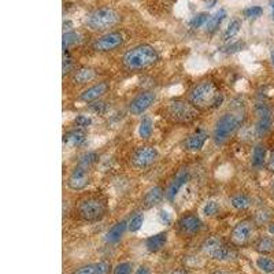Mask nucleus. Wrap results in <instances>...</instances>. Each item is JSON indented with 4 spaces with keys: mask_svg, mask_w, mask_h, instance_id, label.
<instances>
[{
    "mask_svg": "<svg viewBox=\"0 0 274 274\" xmlns=\"http://www.w3.org/2000/svg\"><path fill=\"white\" fill-rule=\"evenodd\" d=\"M225 100L224 93L219 92L213 81H200L188 93V102L200 110L218 109Z\"/></svg>",
    "mask_w": 274,
    "mask_h": 274,
    "instance_id": "1",
    "label": "nucleus"
},
{
    "mask_svg": "<svg viewBox=\"0 0 274 274\" xmlns=\"http://www.w3.org/2000/svg\"><path fill=\"white\" fill-rule=\"evenodd\" d=\"M159 60V54L152 45L141 44L129 49L125 55L122 63L129 70H141L147 69Z\"/></svg>",
    "mask_w": 274,
    "mask_h": 274,
    "instance_id": "2",
    "label": "nucleus"
},
{
    "mask_svg": "<svg viewBox=\"0 0 274 274\" xmlns=\"http://www.w3.org/2000/svg\"><path fill=\"white\" fill-rule=\"evenodd\" d=\"M163 117L171 124H191L199 117V110L185 100H173L163 109Z\"/></svg>",
    "mask_w": 274,
    "mask_h": 274,
    "instance_id": "3",
    "label": "nucleus"
},
{
    "mask_svg": "<svg viewBox=\"0 0 274 274\" xmlns=\"http://www.w3.org/2000/svg\"><path fill=\"white\" fill-rule=\"evenodd\" d=\"M244 115L241 111L236 113H226L215 122L213 131V140L217 145H222L229 140V137L235 133L243 124Z\"/></svg>",
    "mask_w": 274,
    "mask_h": 274,
    "instance_id": "4",
    "label": "nucleus"
},
{
    "mask_svg": "<svg viewBox=\"0 0 274 274\" xmlns=\"http://www.w3.org/2000/svg\"><path fill=\"white\" fill-rule=\"evenodd\" d=\"M120 22V14L111 7H102L89 12L85 19L87 26L93 32H110Z\"/></svg>",
    "mask_w": 274,
    "mask_h": 274,
    "instance_id": "5",
    "label": "nucleus"
},
{
    "mask_svg": "<svg viewBox=\"0 0 274 274\" xmlns=\"http://www.w3.org/2000/svg\"><path fill=\"white\" fill-rule=\"evenodd\" d=\"M78 217L87 222H96L107 214V202L100 196H88L77 204Z\"/></svg>",
    "mask_w": 274,
    "mask_h": 274,
    "instance_id": "6",
    "label": "nucleus"
},
{
    "mask_svg": "<svg viewBox=\"0 0 274 274\" xmlns=\"http://www.w3.org/2000/svg\"><path fill=\"white\" fill-rule=\"evenodd\" d=\"M254 233H255V222L244 219L233 226L232 233H230V241L235 246H247L252 240Z\"/></svg>",
    "mask_w": 274,
    "mask_h": 274,
    "instance_id": "7",
    "label": "nucleus"
},
{
    "mask_svg": "<svg viewBox=\"0 0 274 274\" xmlns=\"http://www.w3.org/2000/svg\"><path fill=\"white\" fill-rule=\"evenodd\" d=\"M159 158L158 149L151 145H141L132 153V164L136 169H147L152 166Z\"/></svg>",
    "mask_w": 274,
    "mask_h": 274,
    "instance_id": "8",
    "label": "nucleus"
},
{
    "mask_svg": "<svg viewBox=\"0 0 274 274\" xmlns=\"http://www.w3.org/2000/svg\"><path fill=\"white\" fill-rule=\"evenodd\" d=\"M91 182V167L76 164V167L71 170V173L67 177V186L71 191H82Z\"/></svg>",
    "mask_w": 274,
    "mask_h": 274,
    "instance_id": "9",
    "label": "nucleus"
},
{
    "mask_svg": "<svg viewBox=\"0 0 274 274\" xmlns=\"http://www.w3.org/2000/svg\"><path fill=\"white\" fill-rule=\"evenodd\" d=\"M124 40L125 38L121 32H107L93 41L92 48L98 52H110L120 48L124 44Z\"/></svg>",
    "mask_w": 274,
    "mask_h": 274,
    "instance_id": "10",
    "label": "nucleus"
},
{
    "mask_svg": "<svg viewBox=\"0 0 274 274\" xmlns=\"http://www.w3.org/2000/svg\"><path fill=\"white\" fill-rule=\"evenodd\" d=\"M155 99H156V95L152 91H145V92L137 95L129 104V113L132 115H142L152 106Z\"/></svg>",
    "mask_w": 274,
    "mask_h": 274,
    "instance_id": "11",
    "label": "nucleus"
},
{
    "mask_svg": "<svg viewBox=\"0 0 274 274\" xmlns=\"http://www.w3.org/2000/svg\"><path fill=\"white\" fill-rule=\"evenodd\" d=\"M257 126H255V132L259 137H263L265 135H268L272 126H273V115L272 111L266 106H258L257 107Z\"/></svg>",
    "mask_w": 274,
    "mask_h": 274,
    "instance_id": "12",
    "label": "nucleus"
},
{
    "mask_svg": "<svg viewBox=\"0 0 274 274\" xmlns=\"http://www.w3.org/2000/svg\"><path fill=\"white\" fill-rule=\"evenodd\" d=\"M109 84L107 82H99L95 84L92 87H89L85 89L84 92L80 93L78 100L84 102V103H93V102H98L103 98L106 93L109 92Z\"/></svg>",
    "mask_w": 274,
    "mask_h": 274,
    "instance_id": "13",
    "label": "nucleus"
},
{
    "mask_svg": "<svg viewBox=\"0 0 274 274\" xmlns=\"http://www.w3.org/2000/svg\"><path fill=\"white\" fill-rule=\"evenodd\" d=\"M178 228L184 235H196L202 230L203 222L197 215L188 214L178 221Z\"/></svg>",
    "mask_w": 274,
    "mask_h": 274,
    "instance_id": "14",
    "label": "nucleus"
},
{
    "mask_svg": "<svg viewBox=\"0 0 274 274\" xmlns=\"http://www.w3.org/2000/svg\"><path fill=\"white\" fill-rule=\"evenodd\" d=\"M208 133L203 129H197L192 135L186 137L185 141H184V148L186 151H191V152H196V151H200L204 144L207 141Z\"/></svg>",
    "mask_w": 274,
    "mask_h": 274,
    "instance_id": "15",
    "label": "nucleus"
},
{
    "mask_svg": "<svg viewBox=\"0 0 274 274\" xmlns=\"http://www.w3.org/2000/svg\"><path fill=\"white\" fill-rule=\"evenodd\" d=\"M188 180H189V171H188V170H182V171H180L178 174L175 175L174 180L170 182V185L167 186V189L164 192L166 199L170 200V202H173L175 199V196L178 195V192L181 191V188L188 182Z\"/></svg>",
    "mask_w": 274,
    "mask_h": 274,
    "instance_id": "16",
    "label": "nucleus"
},
{
    "mask_svg": "<svg viewBox=\"0 0 274 274\" xmlns=\"http://www.w3.org/2000/svg\"><path fill=\"white\" fill-rule=\"evenodd\" d=\"M85 138H87L85 131L77 128V129L69 131L63 135V145L67 148H77L80 147L81 144H84Z\"/></svg>",
    "mask_w": 274,
    "mask_h": 274,
    "instance_id": "17",
    "label": "nucleus"
},
{
    "mask_svg": "<svg viewBox=\"0 0 274 274\" xmlns=\"http://www.w3.org/2000/svg\"><path fill=\"white\" fill-rule=\"evenodd\" d=\"M164 196V192L162 189V186H152L149 188L145 195L142 197V206L144 208H152L155 206H158L159 203L162 202V199Z\"/></svg>",
    "mask_w": 274,
    "mask_h": 274,
    "instance_id": "18",
    "label": "nucleus"
},
{
    "mask_svg": "<svg viewBox=\"0 0 274 274\" xmlns=\"http://www.w3.org/2000/svg\"><path fill=\"white\" fill-rule=\"evenodd\" d=\"M111 265L107 261H100L96 263H89L76 270L73 274H107Z\"/></svg>",
    "mask_w": 274,
    "mask_h": 274,
    "instance_id": "19",
    "label": "nucleus"
},
{
    "mask_svg": "<svg viewBox=\"0 0 274 274\" xmlns=\"http://www.w3.org/2000/svg\"><path fill=\"white\" fill-rule=\"evenodd\" d=\"M167 237H169L167 232H159L156 235L149 236L147 240H145V248H147L149 252L160 251V250L166 246Z\"/></svg>",
    "mask_w": 274,
    "mask_h": 274,
    "instance_id": "20",
    "label": "nucleus"
},
{
    "mask_svg": "<svg viewBox=\"0 0 274 274\" xmlns=\"http://www.w3.org/2000/svg\"><path fill=\"white\" fill-rule=\"evenodd\" d=\"M126 229H128V222L126 221H120L114 224L106 233V241L109 244H117L118 241L122 239V236L125 235Z\"/></svg>",
    "mask_w": 274,
    "mask_h": 274,
    "instance_id": "21",
    "label": "nucleus"
},
{
    "mask_svg": "<svg viewBox=\"0 0 274 274\" xmlns=\"http://www.w3.org/2000/svg\"><path fill=\"white\" fill-rule=\"evenodd\" d=\"M95 77H96V73L93 69H91V67H80L73 73L71 81L74 84H78V85H84V84L93 81Z\"/></svg>",
    "mask_w": 274,
    "mask_h": 274,
    "instance_id": "22",
    "label": "nucleus"
},
{
    "mask_svg": "<svg viewBox=\"0 0 274 274\" xmlns=\"http://www.w3.org/2000/svg\"><path fill=\"white\" fill-rule=\"evenodd\" d=\"M266 153H268L266 147L263 144H257L252 151V166L257 169H261L266 162Z\"/></svg>",
    "mask_w": 274,
    "mask_h": 274,
    "instance_id": "23",
    "label": "nucleus"
},
{
    "mask_svg": "<svg viewBox=\"0 0 274 274\" xmlns=\"http://www.w3.org/2000/svg\"><path fill=\"white\" fill-rule=\"evenodd\" d=\"M153 132V121L149 115H142L141 121H140V126H138V135L142 140H147L152 136Z\"/></svg>",
    "mask_w": 274,
    "mask_h": 274,
    "instance_id": "24",
    "label": "nucleus"
},
{
    "mask_svg": "<svg viewBox=\"0 0 274 274\" xmlns=\"http://www.w3.org/2000/svg\"><path fill=\"white\" fill-rule=\"evenodd\" d=\"M214 261H219V262H226V261H232L236 258V252L233 251V248H230L228 246H222L219 247L217 251L214 252L211 255Z\"/></svg>",
    "mask_w": 274,
    "mask_h": 274,
    "instance_id": "25",
    "label": "nucleus"
},
{
    "mask_svg": "<svg viewBox=\"0 0 274 274\" xmlns=\"http://www.w3.org/2000/svg\"><path fill=\"white\" fill-rule=\"evenodd\" d=\"M222 246V241L217 236H211V237H207L206 240L203 241L202 244V251L206 254V255H213L214 252L218 250L219 247Z\"/></svg>",
    "mask_w": 274,
    "mask_h": 274,
    "instance_id": "26",
    "label": "nucleus"
},
{
    "mask_svg": "<svg viewBox=\"0 0 274 274\" xmlns=\"http://www.w3.org/2000/svg\"><path fill=\"white\" fill-rule=\"evenodd\" d=\"M225 16H226V11L222 10V8L219 11H217L214 15L210 16V19H208L207 23H206V30H207L208 33L215 32L219 27V25L222 23V21L225 19Z\"/></svg>",
    "mask_w": 274,
    "mask_h": 274,
    "instance_id": "27",
    "label": "nucleus"
},
{
    "mask_svg": "<svg viewBox=\"0 0 274 274\" xmlns=\"http://www.w3.org/2000/svg\"><path fill=\"white\" fill-rule=\"evenodd\" d=\"M255 250L262 255H269L274 252V239L273 237H262L257 241Z\"/></svg>",
    "mask_w": 274,
    "mask_h": 274,
    "instance_id": "28",
    "label": "nucleus"
},
{
    "mask_svg": "<svg viewBox=\"0 0 274 274\" xmlns=\"http://www.w3.org/2000/svg\"><path fill=\"white\" fill-rule=\"evenodd\" d=\"M230 206L235 210H247L251 206V199L244 193H237L235 196L230 197Z\"/></svg>",
    "mask_w": 274,
    "mask_h": 274,
    "instance_id": "29",
    "label": "nucleus"
},
{
    "mask_svg": "<svg viewBox=\"0 0 274 274\" xmlns=\"http://www.w3.org/2000/svg\"><path fill=\"white\" fill-rule=\"evenodd\" d=\"M257 268L266 274L274 273V261L266 255H261L257 259Z\"/></svg>",
    "mask_w": 274,
    "mask_h": 274,
    "instance_id": "30",
    "label": "nucleus"
},
{
    "mask_svg": "<svg viewBox=\"0 0 274 274\" xmlns=\"http://www.w3.org/2000/svg\"><path fill=\"white\" fill-rule=\"evenodd\" d=\"M80 41V34L76 32H65L63 34V41H62V47H63V51L69 49L71 45H74Z\"/></svg>",
    "mask_w": 274,
    "mask_h": 274,
    "instance_id": "31",
    "label": "nucleus"
},
{
    "mask_svg": "<svg viewBox=\"0 0 274 274\" xmlns=\"http://www.w3.org/2000/svg\"><path fill=\"white\" fill-rule=\"evenodd\" d=\"M240 27H241V22L239 19H233V21L230 22L228 27H226V30L224 33V40H229V38L235 37L237 33L240 32Z\"/></svg>",
    "mask_w": 274,
    "mask_h": 274,
    "instance_id": "32",
    "label": "nucleus"
},
{
    "mask_svg": "<svg viewBox=\"0 0 274 274\" xmlns=\"http://www.w3.org/2000/svg\"><path fill=\"white\" fill-rule=\"evenodd\" d=\"M144 224V215L142 214H136V215H133L131 219H129V222H128V230L132 232V233H135L137 230L140 229Z\"/></svg>",
    "mask_w": 274,
    "mask_h": 274,
    "instance_id": "33",
    "label": "nucleus"
},
{
    "mask_svg": "<svg viewBox=\"0 0 274 274\" xmlns=\"http://www.w3.org/2000/svg\"><path fill=\"white\" fill-rule=\"evenodd\" d=\"M96 160H98V153L95 152H85L84 155L80 156L78 159V164H82V166H87V167H92L93 164L96 163Z\"/></svg>",
    "mask_w": 274,
    "mask_h": 274,
    "instance_id": "34",
    "label": "nucleus"
},
{
    "mask_svg": "<svg viewBox=\"0 0 274 274\" xmlns=\"http://www.w3.org/2000/svg\"><path fill=\"white\" fill-rule=\"evenodd\" d=\"M203 215H206V217H214V215H217L219 211V206L218 203L214 202V200H208L206 204H204V207H203Z\"/></svg>",
    "mask_w": 274,
    "mask_h": 274,
    "instance_id": "35",
    "label": "nucleus"
},
{
    "mask_svg": "<svg viewBox=\"0 0 274 274\" xmlns=\"http://www.w3.org/2000/svg\"><path fill=\"white\" fill-rule=\"evenodd\" d=\"M208 19H210V18H208L207 12H199V14H196V15L191 19V26L200 27L203 26V25H206Z\"/></svg>",
    "mask_w": 274,
    "mask_h": 274,
    "instance_id": "36",
    "label": "nucleus"
},
{
    "mask_svg": "<svg viewBox=\"0 0 274 274\" xmlns=\"http://www.w3.org/2000/svg\"><path fill=\"white\" fill-rule=\"evenodd\" d=\"M133 265L131 262H121L113 270V274H132Z\"/></svg>",
    "mask_w": 274,
    "mask_h": 274,
    "instance_id": "37",
    "label": "nucleus"
},
{
    "mask_svg": "<svg viewBox=\"0 0 274 274\" xmlns=\"http://www.w3.org/2000/svg\"><path fill=\"white\" fill-rule=\"evenodd\" d=\"M272 218V214L268 210H261V211H258L255 214V219H254V222L257 225H265L269 224V221Z\"/></svg>",
    "mask_w": 274,
    "mask_h": 274,
    "instance_id": "38",
    "label": "nucleus"
},
{
    "mask_svg": "<svg viewBox=\"0 0 274 274\" xmlns=\"http://www.w3.org/2000/svg\"><path fill=\"white\" fill-rule=\"evenodd\" d=\"M74 125L77 128H80V129H85L88 126L92 125V120H91V117H88V115H77L76 118H74Z\"/></svg>",
    "mask_w": 274,
    "mask_h": 274,
    "instance_id": "39",
    "label": "nucleus"
},
{
    "mask_svg": "<svg viewBox=\"0 0 274 274\" xmlns=\"http://www.w3.org/2000/svg\"><path fill=\"white\" fill-rule=\"evenodd\" d=\"M244 16L246 18H258L263 14V8L262 7H258V5H252V7H248L244 10Z\"/></svg>",
    "mask_w": 274,
    "mask_h": 274,
    "instance_id": "40",
    "label": "nucleus"
},
{
    "mask_svg": "<svg viewBox=\"0 0 274 274\" xmlns=\"http://www.w3.org/2000/svg\"><path fill=\"white\" fill-rule=\"evenodd\" d=\"M89 110L93 111L95 114H103L104 111L107 110V104L99 100V102H93V103H89Z\"/></svg>",
    "mask_w": 274,
    "mask_h": 274,
    "instance_id": "41",
    "label": "nucleus"
},
{
    "mask_svg": "<svg viewBox=\"0 0 274 274\" xmlns=\"http://www.w3.org/2000/svg\"><path fill=\"white\" fill-rule=\"evenodd\" d=\"M158 219L159 222L162 225H166V226H169L173 222V218H171V215H170L167 211H164V210H160L158 214Z\"/></svg>",
    "mask_w": 274,
    "mask_h": 274,
    "instance_id": "42",
    "label": "nucleus"
},
{
    "mask_svg": "<svg viewBox=\"0 0 274 274\" xmlns=\"http://www.w3.org/2000/svg\"><path fill=\"white\" fill-rule=\"evenodd\" d=\"M243 48V43H236L229 45L228 48L225 49V52H228V54H233V52H237V51H240Z\"/></svg>",
    "mask_w": 274,
    "mask_h": 274,
    "instance_id": "43",
    "label": "nucleus"
},
{
    "mask_svg": "<svg viewBox=\"0 0 274 274\" xmlns=\"http://www.w3.org/2000/svg\"><path fill=\"white\" fill-rule=\"evenodd\" d=\"M268 169L272 173H274V151H272V153H270V156L268 159Z\"/></svg>",
    "mask_w": 274,
    "mask_h": 274,
    "instance_id": "44",
    "label": "nucleus"
},
{
    "mask_svg": "<svg viewBox=\"0 0 274 274\" xmlns=\"http://www.w3.org/2000/svg\"><path fill=\"white\" fill-rule=\"evenodd\" d=\"M135 274H152V273H151V269L148 268V266H140L138 269H136Z\"/></svg>",
    "mask_w": 274,
    "mask_h": 274,
    "instance_id": "45",
    "label": "nucleus"
},
{
    "mask_svg": "<svg viewBox=\"0 0 274 274\" xmlns=\"http://www.w3.org/2000/svg\"><path fill=\"white\" fill-rule=\"evenodd\" d=\"M170 274H188V273H186L184 269H175V270H173Z\"/></svg>",
    "mask_w": 274,
    "mask_h": 274,
    "instance_id": "46",
    "label": "nucleus"
},
{
    "mask_svg": "<svg viewBox=\"0 0 274 274\" xmlns=\"http://www.w3.org/2000/svg\"><path fill=\"white\" fill-rule=\"evenodd\" d=\"M268 230H269V233H270V235L274 236V224H269Z\"/></svg>",
    "mask_w": 274,
    "mask_h": 274,
    "instance_id": "47",
    "label": "nucleus"
},
{
    "mask_svg": "<svg viewBox=\"0 0 274 274\" xmlns=\"http://www.w3.org/2000/svg\"><path fill=\"white\" fill-rule=\"evenodd\" d=\"M270 7L273 10V19H274V0H270Z\"/></svg>",
    "mask_w": 274,
    "mask_h": 274,
    "instance_id": "48",
    "label": "nucleus"
},
{
    "mask_svg": "<svg viewBox=\"0 0 274 274\" xmlns=\"http://www.w3.org/2000/svg\"><path fill=\"white\" fill-rule=\"evenodd\" d=\"M272 62H273V66H274V54H272Z\"/></svg>",
    "mask_w": 274,
    "mask_h": 274,
    "instance_id": "49",
    "label": "nucleus"
},
{
    "mask_svg": "<svg viewBox=\"0 0 274 274\" xmlns=\"http://www.w3.org/2000/svg\"><path fill=\"white\" fill-rule=\"evenodd\" d=\"M272 191H273V193H274V182L272 184Z\"/></svg>",
    "mask_w": 274,
    "mask_h": 274,
    "instance_id": "50",
    "label": "nucleus"
}]
</instances>
